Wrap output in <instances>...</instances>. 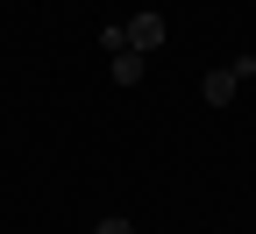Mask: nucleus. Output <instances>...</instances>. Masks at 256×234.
<instances>
[{
  "label": "nucleus",
  "mask_w": 256,
  "mask_h": 234,
  "mask_svg": "<svg viewBox=\"0 0 256 234\" xmlns=\"http://www.w3.org/2000/svg\"><path fill=\"white\" fill-rule=\"evenodd\" d=\"M107 71H114V85H121V92H128V85H142V50H121Z\"/></svg>",
  "instance_id": "7ed1b4c3"
},
{
  "label": "nucleus",
  "mask_w": 256,
  "mask_h": 234,
  "mask_svg": "<svg viewBox=\"0 0 256 234\" xmlns=\"http://www.w3.org/2000/svg\"><path fill=\"white\" fill-rule=\"evenodd\" d=\"M156 43H164V14H156V7H142V14H128V50H156Z\"/></svg>",
  "instance_id": "f257e3e1"
},
{
  "label": "nucleus",
  "mask_w": 256,
  "mask_h": 234,
  "mask_svg": "<svg viewBox=\"0 0 256 234\" xmlns=\"http://www.w3.org/2000/svg\"><path fill=\"white\" fill-rule=\"evenodd\" d=\"M100 50H114V57L128 50V28H121V21H107V28H100Z\"/></svg>",
  "instance_id": "20e7f679"
},
{
  "label": "nucleus",
  "mask_w": 256,
  "mask_h": 234,
  "mask_svg": "<svg viewBox=\"0 0 256 234\" xmlns=\"http://www.w3.org/2000/svg\"><path fill=\"white\" fill-rule=\"evenodd\" d=\"M235 92H242V78H235V64H220V71H206V78H200V99H206V107H228Z\"/></svg>",
  "instance_id": "f03ea898"
},
{
  "label": "nucleus",
  "mask_w": 256,
  "mask_h": 234,
  "mask_svg": "<svg viewBox=\"0 0 256 234\" xmlns=\"http://www.w3.org/2000/svg\"><path fill=\"white\" fill-rule=\"evenodd\" d=\"M92 234H136V227H128V220H121V213H107V220H100V227H92Z\"/></svg>",
  "instance_id": "39448f33"
}]
</instances>
